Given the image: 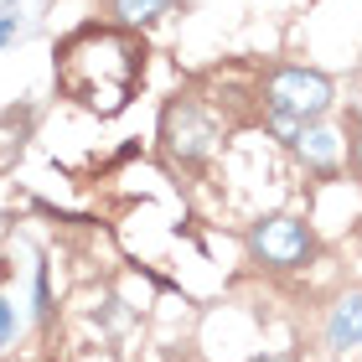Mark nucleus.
I'll list each match as a JSON object with an SVG mask.
<instances>
[{
	"label": "nucleus",
	"instance_id": "nucleus-1",
	"mask_svg": "<svg viewBox=\"0 0 362 362\" xmlns=\"http://www.w3.org/2000/svg\"><path fill=\"white\" fill-rule=\"evenodd\" d=\"M62 98H73L78 109L114 119L129 109L135 83L145 73V47L129 26H78L52 57Z\"/></svg>",
	"mask_w": 362,
	"mask_h": 362
},
{
	"label": "nucleus",
	"instance_id": "nucleus-2",
	"mask_svg": "<svg viewBox=\"0 0 362 362\" xmlns=\"http://www.w3.org/2000/svg\"><path fill=\"white\" fill-rule=\"evenodd\" d=\"M332 98H337L332 78L316 73V68H274L264 78V109H269V119H274V129L285 140H295L300 124L326 119Z\"/></svg>",
	"mask_w": 362,
	"mask_h": 362
},
{
	"label": "nucleus",
	"instance_id": "nucleus-3",
	"mask_svg": "<svg viewBox=\"0 0 362 362\" xmlns=\"http://www.w3.org/2000/svg\"><path fill=\"white\" fill-rule=\"evenodd\" d=\"M160 140H166V156L176 160V166L197 171V166L212 156L218 129H212V119L202 114V104H197V98H171L166 114H160Z\"/></svg>",
	"mask_w": 362,
	"mask_h": 362
},
{
	"label": "nucleus",
	"instance_id": "nucleus-4",
	"mask_svg": "<svg viewBox=\"0 0 362 362\" xmlns=\"http://www.w3.org/2000/svg\"><path fill=\"white\" fill-rule=\"evenodd\" d=\"M310 249H316L310 228L300 218H290V212H269V218H259L249 228V254L264 269H300L310 259Z\"/></svg>",
	"mask_w": 362,
	"mask_h": 362
},
{
	"label": "nucleus",
	"instance_id": "nucleus-5",
	"mask_svg": "<svg viewBox=\"0 0 362 362\" xmlns=\"http://www.w3.org/2000/svg\"><path fill=\"white\" fill-rule=\"evenodd\" d=\"M290 145H295V156H300L316 176H332L341 166V135H337V129H326L321 119L316 124H300Z\"/></svg>",
	"mask_w": 362,
	"mask_h": 362
},
{
	"label": "nucleus",
	"instance_id": "nucleus-6",
	"mask_svg": "<svg viewBox=\"0 0 362 362\" xmlns=\"http://www.w3.org/2000/svg\"><path fill=\"white\" fill-rule=\"evenodd\" d=\"M326 347H332V352H352V347H362V290L341 295L337 310L326 316Z\"/></svg>",
	"mask_w": 362,
	"mask_h": 362
},
{
	"label": "nucleus",
	"instance_id": "nucleus-7",
	"mask_svg": "<svg viewBox=\"0 0 362 362\" xmlns=\"http://www.w3.org/2000/svg\"><path fill=\"white\" fill-rule=\"evenodd\" d=\"M171 6H176V0H109V16H114L119 26H129V31H135V26H151V21H160V16H166Z\"/></svg>",
	"mask_w": 362,
	"mask_h": 362
},
{
	"label": "nucleus",
	"instance_id": "nucleus-8",
	"mask_svg": "<svg viewBox=\"0 0 362 362\" xmlns=\"http://www.w3.org/2000/svg\"><path fill=\"white\" fill-rule=\"evenodd\" d=\"M37 6H42V0H6V6H0V52L26 37V26L37 21V16H31Z\"/></svg>",
	"mask_w": 362,
	"mask_h": 362
},
{
	"label": "nucleus",
	"instance_id": "nucleus-9",
	"mask_svg": "<svg viewBox=\"0 0 362 362\" xmlns=\"http://www.w3.org/2000/svg\"><path fill=\"white\" fill-rule=\"evenodd\" d=\"M16 326H21V316H16V305L6 300V295H0V352H6L11 341H16Z\"/></svg>",
	"mask_w": 362,
	"mask_h": 362
},
{
	"label": "nucleus",
	"instance_id": "nucleus-10",
	"mask_svg": "<svg viewBox=\"0 0 362 362\" xmlns=\"http://www.w3.org/2000/svg\"><path fill=\"white\" fill-rule=\"evenodd\" d=\"M37 316H52V285H47V264H37Z\"/></svg>",
	"mask_w": 362,
	"mask_h": 362
},
{
	"label": "nucleus",
	"instance_id": "nucleus-11",
	"mask_svg": "<svg viewBox=\"0 0 362 362\" xmlns=\"http://www.w3.org/2000/svg\"><path fill=\"white\" fill-rule=\"evenodd\" d=\"M352 140H347V156H352V166H357V176H362V114H352Z\"/></svg>",
	"mask_w": 362,
	"mask_h": 362
},
{
	"label": "nucleus",
	"instance_id": "nucleus-12",
	"mask_svg": "<svg viewBox=\"0 0 362 362\" xmlns=\"http://www.w3.org/2000/svg\"><path fill=\"white\" fill-rule=\"evenodd\" d=\"M254 362H295L290 352H279V357H254Z\"/></svg>",
	"mask_w": 362,
	"mask_h": 362
}]
</instances>
